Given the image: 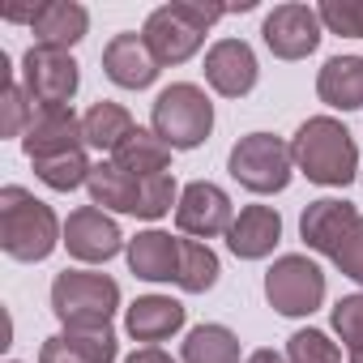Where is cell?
<instances>
[{
	"instance_id": "29",
	"label": "cell",
	"mask_w": 363,
	"mask_h": 363,
	"mask_svg": "<svg viewBox=\"0 0 363 363\" xmlns=\"http://www.w3.org/2000/svg\"><path fill=\"white\" fill-rule=\"evenodd\" d=\"M60 333L90 363H116V354H120V337H116L111 325H82V329H60Z\"/></svg>"
},
{
	"instance_id": "1",
	"label": "cell",
	"mask_w": 363,
	"mask_h": 363,
	"mask_svg": "<svg viewBox=\"0 0 363 363\" xmlns=\"http://www.w3.org/2000/svg\"><path fill=\"white\" fill-rule=\"evenodd\" d=\"M60 244H65V223L48 201H39L22 184L0 189V252L9 261L35 265L48 261Z\"/></svg>"
},
{
	"instance_id": "6",
	"label": "cell",
	"mask_w": 363,
	"mask_h": 363,
	"mask_svg": "<svg viewBox=\"0 0 363 363\" xmlns=\"http://www.w3.org/2000/svg\"><path fill=\"white\" fill-rule=\"evenodd\" d=\"M52 312L65 329L111 325L120 312V282L94 269H65L52 278Z\"/></svg>"
},
{
	"instance_id": "34",
	"label": "cell",
	"mask_w": 363,
	"mask_h": 363,
	"mask_svg": "<svg viewBox=\"0 0 363 363\" xmlns=\"http://www.w3.org/2000/svg\"><path fill=\"white\" fill-rule=\"evenodd\" d=\"M124 363H179V359H171L162 346H137V350H133Z\"/></svg>"
},
{
	"instance_id": "36",
	"label": "cell",
	"mask_w": 363,
	"mask_h": 363,
	"mask_svg": "<svg viewBox=\"0 0 363 363\" xmlns=\"http://www.w3.org/2000/svg\"><path fill=\"white\" fill-rule=\"evenodd\" d=\"M350 363H363V350H350Z\"/></svg>"
},
{
	"instance_id": "30",
	"label": "cell",
	"mask_w": 363,
	"mask_h": 363,
	"mask_svg": "<svg viewBox=\"0 0 363 363\" xmlns=\"http://www.w3.org/2000/svg\"><path fill=\"white\" fill-rule=\"evenodd\" d=\"M329 325H333V333L342 337L346 350H363V291L342 295L329 308Z\"/></svg>"
},
{
	"instance_id": "27",
	"label": "cell",
	"mask_w": 363,
	"mask_h": 363,
	"mask_svg": "<svg viewBox=\"0 0 363 363\" xmlns=\"http://www.w3.org/2000/svg\"><path fill=\"white\" fill-rule=\"evenodd\" d=\"M0 73H5V94H0V137H26V128L35 120V103H30L26 86L13 77L5 52H0Z\"/></svg>"
},
{
	"instance_id": "9",
	"label": "cell",
	"mask_w": 363,
	"mask_h": 363,
	"mask_svg": "<svg viewBox=\"0 0 363 363\" xmlns=\"http://www.w3.org/2000/svg\"><path fill=\"white\" fill-rule=\"evenodd\" d=\"M261 39L265 48L278 56V60H308L320 39H325V26H320V13L316 5H303V0H286V5H274L261 22Z\"/></svg>"
},
{
	"instance_id": "31",
	"label": "cell",
	"mask_w": 363,
	"mask_h": 363,
	"mask_svg": "<svg viewBox=\"0 0 363 363\" xmlns=\"http://www.w3.org/2000/svg\"><path fill=\"white\" fill-rule=\"evenodd\" d=\"M316 13L329 35L363 39V0H325V5H316Z\"/></svg>"
},
{
	"instance_id": "33",
	"label": "cell",
	"mask_w": 363,
	"mask_h": 363,
	"mask_svg": "<svg viewBox=\"0 0 363 363\" xmlns=\"http://www.w3.org/2000/svg\"><path fill=\"white\" fill-rule=\"evenodd\" d=\"M39 363H90V359L77 354L65 333H52V337H43V346H39Z\"/></svg>"
},
{
	"instance_id": "22",
	"label": "cell",
	"mask_w": 363,
	"mask_h": 363,
	"mask_svg": "<svg viewBox=\"0 0 363 363\" xmlns=\"http://www.w3.org/2000/svg\"><path fill=\"white\" fill-rule=\"evenodd\" d=\"M133 116H128V107H120V103H111V99H99L86 116H82V137H86V145L90 150H99V154H116L128 137H133Z\"/></svg>"
},
{
	"instance_id": "7",
	"label": "cell",
	"mask_w": 363,
	"mask_h": 363,
	"mask_svg": "<svg viewBox=\"0 0 363 363\" xmlns=\"http://www.w3.org/2000/svg\"><path fill=\"white\" fill-rule=\"evenodd\" d=\"M265 299L278 316H312L325 303V269L303 252H286L265 269Z\"/></svg>"
},
{
	"instance_id": "11",
	"label": "cell",
	"mask_w": 363,
	"mask_h": 363,
	"mask_svg": "<svg viewBox=\"0 0 363 363\" xmlns=\"http://www.w3.org/2000/svg\"><path fill=\"white\" fill-rule=\"evenodd\" d=\"M128 248L120 223L99 210V206H77L69 218H65V252L82 265H107L111 257H120Z\"/></svg>"
},
{
	"instance_id": "18",
	"label": "cell",
	"mask_w": 363,
	"mask_h": 363,
	"mask_svg": "<svg viewBox=\"0 0 363 363\" xmlns=\"http://www.w3.org/2000/svg\"><path fill=\"white\" fill-rule=\"evenodd\" d=\"M282 240V214L274 206H244L227 231V248L240 257V261H265L274 257Z\"/></svg>"
},
{
	"instance_id": "26",
	"label": "cell",
	"mask_w": 363,
	"mask_h": 363,
	"mask_svg": "<svg viewBox=\"0 0 363 363\" xmlns=\"http://www.w3.org/2000/svg\"><path fill=\"white\" fill-rule=\"evenodd\" d=\"M30 167L39 175V184H48L52 193H77V189H86L90 184V171H94V162L86 158V150L56 154V158H39Z\"/></svg>"
},
{
	"instance_id": "14",
	"label": "cell",
	"mask_w": 363,
	"mask_h": 363,
	"mask_svg": "<svg viewBox=\"0 0 363 363\" xmlns=\"http://www.w3.org/2000/svg\"><path fill=\"white\" fill-rule=\"evenodd\" d=\"M359 218H363V214H359L346 197L308 201V210L299 214V240H303L312 252H320V257L333 261V252L342 248V240L350 235V227H354Z\"/></svg>"
},
{
	"instance_id": "32",
	"label": "cell",
	"mask_w": 363,
	"mask_h": 363,
	"mask_svg": "<svg viewBox=\"0 0 363 363\" xmlns=\"http://www.w3.org/2000/svg\"><path fill=\"white\" fill-rule=\"evenodd\" d=\"M333 265H337V274L342 278H350V282H359L363 286V218L350 227V235L342 240V248L333 252Z\"/></svg>"
},
{
	"instance_id": "16",
	"label": "cell",
	"mask_w": 363,
	"mask_h": 363,
	"mask_svg": "<svg viewBox=\"0 0 363 363\" xmlns=\"http://www.w3.org/2000/svg\"><path fill=\"white\" fill-rule=\"evenodd\" d=\"M189 320V308L171 299V295H141L124 308V333L141 346H158L167 337H175Z\"/></svg>"
},
{
	"instance_id": "3",
	"label": "cell",
	"mask_w": 363,
	"mask_h": 363,
	"mask_svg": "<svg viewBox=\"0 0 363 363\" xmlns=\"http://www.w3.org/2000/svg\"><path fill=\"white\" fill-rule=\"evenodd\" d=\"M227 18V5H206V0H171V5H158L145 26L141 39L154 52L158 69H175L193 60L206 48V35Z\"/></svg>"
},
{
	"instance_id": "17",
	"label": "cell",
	"mask_w": 363,
	"mask_h": 363,
	"mask_svg": "<svg viewBox=\"0 0 363 363\" xmlns=\"http://www.w3.org/2000/svg\"><path fill=\"white\" fill-rule=\"evenodd\" d=\"M35 48H52V52H73L86 35H90V9L77 0H43L30 22Z\"/></svg>"
},
{
	"instance_id": "8",
	"label": "cell",
	"mask_w": 363,
	"mask_h": 363,
	"mask_svg": "<svg viewBox=\"0 0 363 363\" xmlns=\"http://www.w3.org/2000/svg\"><path fill=\"white\" fill-rule=\"evenodd\" d=\"M22 86L35 107H73V94L82 86V69L73 52H52V48H26L22 56Z\"/></svg>"
},
{
	"instance_id": "21",
	"label": "cell",
	"mask_w": 363,
	"mask_h": 363,
	"mask_svg": "<svg viewBox=\"0 0 363 363\" xmlns=\"http://www.w3.org/2000/svg\"><path fill=\"white\" fill-rule=\"evenodd\" d=\"M316 94L333 111L363 107V56H329L316 73Z\"/></svg>"
},
{
	"instance_id": "25",
	"label": "cell",
	"mask_w": 363,
	"mask_h": 363,
	"mask_svg": "<svg viewBox=\"0 0 363 363\" xmlns=\"http://www.w3.org/2000/svg\"><path fill=\"white\" fill-rule=\"evenodd\" d=\"M218 274H223V261L210 244L201 240H179V274H175V286L184 295H206L218 286Z\"/></svg>"
},
{
	"instance_id": "37",
	"label": "cell",
	"mask_w": 363,
	"mask_h": 363,
	"mask_svg": "<svg viewBox=\"0 0 363 363\" xmlns=\"http://www.w3.org/2000/svg\"><path fill=\"white\" fill-rule=\"evenodd\" d=\"M5 363H18V359H5Z\"/></svg>"
},
{
	"instance_id": "24",
	"label": "cell",
	"mask_w": 363,
	"mask_h": 363,
	"mask_svg": "<svg viewBox=\"0 0 363 363\" xmlns=\"http://www.w3.org/2000/svg\"><path fill=\"white\" fill-rule=\"evenodd\" d=\"M248 354H240V337L227 325H193L179 346V363H244Z\"/></svg>"
},
{
	"instance_id": "2",
	"label": "cell",
	"mask_w": 363,
	"mask_h": 363,
	"mask_svg": "<svg viewBox=\"0 0 363 363\" xmlns=\"http://www.w3.org/2000/svg\"><path fill=\"white\" fill-rule=\"evenodd\" d=\"M295 171L320 189H346L359 179V145L350 128L333 116H308L291 137Z\"/></svg>"
},
{
	"instance_id": "28",
	"label": "cell",
	"mask_w": 363,
	"mask_h": 363,
	"mask_svg": "<svg viewBox=\"0 0 363 363\" xmlns=\"http://www.w3.org/2000/svg\"><path fill=\"white\" fill-rule=\"evenodd\" d=\"M282 354L286 363H342V346L325 329H295Z\"/></svg>"
},
{
	"instance_id": "19",
	"label": "cell",
	"mask_w": 363,
	"mask_h": 363,
	"mask_svg": "<svg viewBox=\"0 0 363 363\" xmlns=\"http://www.w3.org/2000/svg\"><path fill=\"white\" fill-rule=\"evenodd\" d=\"M124 257L141 282H175V274H179V240L171 231H158V227L137 231L128 240Z\"/></svg>"
},
{
	"instance_id": "4",
	"label": "cell",
	"mask_w": 363,
	"mask_h": 363,
	"mask_svg": "<svg viewBox=\"0 0 363 363\" xmlns=\"http://www.w3.org/2000/svg\"><path fill=\"white\" fill-rule=\"evenodd\" d=\"M150 128L171 150H197L214 133V103L197 82H171L150 107Z\"/></svg>"
},
{
	"instance_id": "13",
	"label": "cell",
	"mask_w": 363,
	"mask_h": 363,
	"mask_svg": "<svg viewBox=\"0 0 363 363\" xmlns=\"http://www.w3.org/2000/svg\"><path fill=\"white\" fill-rule=\"evenodd\" d=\"M22 150H26L30 162L86 150L82 116H77L73 107H35V120H30V128H26V137H22Z\"/></svg>"
},
{
	"instance_id": "35",
	"label": "cell",
	"mask_w": 363,
	"mask_h": 363,
	"mask_svg": "<svg viewBox=\"0 0 363 363\" xmlns=\"http://www.w3.org/2000/svg\"><path fill=\"white\" fill-rule=\"evenodd\" d=\"M244 363H286V354H282V350H269V346H261V350H252Z\"/></svg>"
},
{
	"instance_id": "38",
	"label": "cell",
	"mask_w": 363,
	"mask_h": 363,
	"mask_svg": "<svg viewBox=\"0 0 363 363\" xmlns=\"http://www.w3.org/2000/svg\"><path fill=\"white\" fill-rule=\"evenodd\" d=\"M359 179H363V171H359Z\"/></svg>"
},
{
	"instance_id": "15",
	"label": "cell",
	"mask_w": 363,
	"mask_h": 363,
	"mask_svg": "<svg viewBox=\"0 0 363 363\" xmlns=\"http://www.w3.org/2000/svg\"><path fill=\"white\" fill-rule=\"evenodd\" d=\"M103 73L120 86V90H150L158 82V60L145 48V39L137 30H120L111 35V43L103 48Z\"/></svg>"
},
{
	"instance_id": "20",
	"label": "cell",
	"mask_w": 363,
	"mask_h": 363,
	"mask_svg": "<svg viewBox=\"0 0 363 363\" xmlns=\"http://www.w3.org/2000/svg\"><path fill=\"white\" fill-rule=\"evenodd\" d=\"M141 189H145V179L120 171L111 158L107 162H94L90 184H86L90 206H99L107 214H133V218H141Z\"/></svg>"
},
{
	"instance_id": "5",
	"label": "cell",
	"mask_w": 363,
	"mask_h": 363,
	"mask_svg": "<svg viewBox=\"0 0 363 363\" xmlns=\"http://www.w3.org/2000/svg\"><path fill=\"white\" fill-rule=\"evenodd\" d=\"M227 171L231 179L252 193V197H274L291 184L295 175V154H291V141L278 137V133H244L231 154H227Z\"/></svg>"
},
{
	"instance_id": "12",
	"label": "cell",
	"mask_w": 363,
	"mask_h": 363,
	"mask_svg": "<svg viewBox=\"0 0 363 363\" xmlns=\"http://www.w3.org/2000/svg\"><path fill=\"white\" fill-rule=\"evenodd\" d=\"M206 82L223 99H244L261 82V65L248 39H218L206 52Z\"/></svg>"
},
{
	"instance_id": "23",
	"label": "cell",
	"mask_w": 363,
	"mask_h": 363,
	"mask_svg": "<svg viewBox=\"0 0 363 363\" xmlns=\"http://www.w3.org/2000/svg\"><path fill=\"white\" fill-rule=\"evenodd\" d=\"M171 154H175V150H171L154 128H133V137L111 154V162H116L120 171L137 175V179H150V175L171 171Z\"/></svg>"
},
{
	"instance_id": "10",
	"label": "cell",
	"mask_w": 363,
	"mask_h": 363,
	"mask_svg": "<svg viewBox=\"0 0 363 363\" xmlns=\"http://www.w3.org/2000/svg\"><path fill=\"white\" fill-rule=\"evenodd\" d=\"M235 223V206L227 197V189H218L214 179H193L179 189V206H175V227L189 240H218L227 235Z\"/></svg>"
}]
</instances>
